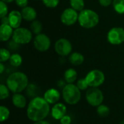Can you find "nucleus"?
Returning a JSON list of instances; mask_svg holds the SVG:
<instances>
[{
    "label": "nucleus",
    "mask_w": 124,
    "mask_h": 124,
    "mask_svg": "<svg viewBox=\"0 0 124 124\" xmlns=\"http://www.w3.org/2000/svg\"><path fill=\"white\" fill-rule=\"evenodd\" d=\"M45 7L48 8H55L58 6L60 0H41Z\"/></svg>",
    "instance_id": "obj_31"
},
{
    "label": "nucleus",
    "mask_w": 124,
    "mask_h": 124,
    "mask_svg": "<svg viewBox=\"0 0 124 124\" xmlns=\"http://www.w3.org/2000/svg\"><path fill=\"white\" fill-rule=\"evenodd\" d=\"M67 107L62 102H57L52 105L51 108V116L52 117L57 121H60L63 116L67 114Z\"/></svg>",
    "instance_id": "obj_13"
},
{
    "label": "nucleus",
    "mask_w": 124,
    "mask_h": 124,
    "mask_svg": "<svg viewBox=\"0 0 124 124\" xmlns=\"http://www.w3.org/2000/svg\"></svg>",
    "instance_id": "obj_41"
},
{
    "label": "nucleus",
    "mask_w": 124,
    "mask_h": 124,
    "mask_svg": "<svg viewBox=\"0 0 124 124\" xmlns=\"http://www.w3.org/2000/svg\"><path fill=\"white\" fill-rule=\"evenodd\" d=\"M1 1H4V2L7 4V3H11V2L14 1L15 0H1Z\"/></svg>",
    "instance_id": "obj_38"
},
{
    "label": "nucleus",
    "mask_w": 124,
    "mask_h": 124,
    "mask_svg": "<svg viewBox=\"0 0 124 124\" xmlns=\"http://www.w3.org/2000/svg\"><path fill=\"white\" fill-rule=\"evenodd\" d=\"M10 116V110L5 105L0 106V122L4 123L7 121Z\"/></svg>",
    "instance_id": "obj_24"
},
{
    "label": "nucleus",
    "mask_w": 124,
    "mask_h": 124,
    "mask_svg": "<svg viewBox=\"0 0 124 124\" xmlns=\"http://www.w3.org/2000/svg\"><path fill=\"white\" fill-rule=\"evenodd\" d=\"M30 30L31 31V32L35 34V35H38L39 33H41L42 29H43V26L39 20H35L31 22V25H30Z\"/></svg>",
    "instance_id": "obj_21"
},
{
    "label": "nucleus",
    "mask_w": 124,
    "mask_h": 124,
    "mask_svg": "<svg viewBox=\"0 0 124 124\" xmlns=\"http://www.w3.org/2000/svg\"><path fill=\"white\" fill-rule=\"evenodd\" d=\"M89 87H100L105 81V73L98 69L90 70L85 76Z\"/></svg>",
    "instance_id": "obj_7"
},
{
    "label": "nucleus",
    "mask_w": 124,
    "mask_h": 124,
    "mask_svg": "<svg viewBox=\"0 0 124 124\" xmlns=\"http://www.w3.org/2000/svg\"><path fill=\"white\" fill-rule=\"evenodd\" d=\"M9 12L8 7L7 5V3L1 1H0V17L2 18L5 16H7Z\"/></svg>",
    "instance_id": "obj_30"
},
{
    "label": "nucleus",
    "mask_w": 124,
    "mask_h": 124,
    "mask_svg": "<svg viewBox=\"0 0 124 124\" xmlns=\"http://www.w3.org/2000/svg\"><path fill=\"white\" fill-rule=\"evenodd\" d=\"M1 24H9L8 15L4 17H2V18H1Z\"/></svg>",
    "instance_id": "obj_35"
},
{
    "label": "nucleus",
    "mask_w": 124,
    "mask_h": 124,
    "mask_svg": "<svg viewBox=\"0 0 124 124\" xmlns=\"http://www.w3.org/2000/svg\"><path fill=\"white\" fill-rule=\"evenodd\" d=\"M12 103L17 109L27 108V100L22 93H15L12 96Z\"/></svg>",
    "instance_id": "obj_15"
},
{
    "label": "nucleus",
    "mask_w": 124,
    "mask_h": 124,
    "mask_svg": "<svg viewBox=\"0 0 124 124\" xmlns=\"http://www.w3.org/2000/svg\"><path fill=\"white\" fill-rule=\"evenodd\" d=\"M96 108H97L96 109L97 113L100 117L105 118V117H107L110 115V108L108 105H104L103 103L102 105H99L98 107H97Z\"/></svg>",
    "instance_id": "obj_22"
},
{
    "label": "nucleus",
    "mask_w": 124,
    "mask_h": 124,
    "mask_svg": "<svg viewBox=\"0 0 124 124\" xmlns=\"http://www.w3.org/2000/svg\"><path fill=\"white\" fill-rule=\"evenodd\" d=\"M8 17L9 25L12 28L16 29L20 26L23 20L21 12H19L17 10H12L10 12H9Z\"/></svg>",
    "instance_id": "obj_14"
},
{
    "label": "nucleus",
    "mask_w": 124,
    "mask_h": 124,
    "mask_svg": "<svg viewBox=\"0 0 124 124\" xmlns=\"http://www.w3.org/2000/svg\"><path fill=\"white\" fill-rule=\"evenodd\" d=\"M20 12L22 14L23 19L28 22H32L35 20L37 17L36 10L33 7L28 5L26 6L25 7L22 8Z\"/></svg>",
    "instance_id": "obj_16"
},
{
    "label": "nucleus",
    "mask_w": 124,
    "mask_h": 124,
    "mask_svg": "<svg viewBox=\"0 0 124 124\" xmlns=\"http://www.w3.org/2000/svg\"><path fill=\"white\" fill-rule=\"evenodd\" d=\"M69 62L74 66H79L84 62V57L82 54L78 52H72L68 57Z\"/></svg>",
    "instance_id": "obj_19"
},
{
    "label": "nucleus",
    "mask_w": 124,
    "mask_h": 124,
    "mask_svg": "<svg viewBox=\"0 0 124 124\" xmlns=\"http://www.w3.org/2000/svg\"><path fill=\"white\" fill-rule=\"evenodd\" d=\"M62 97L69 105H77L81 99V91L75 84H66L62 89Z\"/></svg>",
    "instance_id": "obj_3"
},
{
    "label": "nucleus",
    "mask_w": 124,
    "mask_h": 124,
    "mask_svg": "<svg viewBox=\"0 0 124 124\" xmlns=\"http://www.w3.org/2000/svg\"><path fill=\"white\" fill-rule=\"evenodd\" d=\"M10 90L6 84H0V100H4L7 99L10 95Z\"/></svg>",
    "instance_id": "obj_26"
},
{
    "label": "nucleus",
    "mask_w": 124,
    "mask_h": 124,
    "mask_svg": "<svg viewBox=\"0 0 124 124\" xmlns=\"http://www.w3.org/2000/svg\"><path fill=\"white\" fill-rule=\"evenodd\" d=\"M16 4L21 8L25 7L28 4V0H15Z\"/></svg>",
    "instance_id": "obj_33"
},
{
    "label": "nucleus",
    "mask_w": 124,
    "mask_h": 124,
    "mask_svg": "<svg viewBox=\"0 0 124 124\" xmlns=\"http://www.w3.org/2000/svg\"><path fill=\"white\" fill-rule=\"evenodd\" d=\"M33 39V33L31 30L26 28L19 27L16 29H14L12 39L15 41L17 44H27L31 41Z\"/></svg>",
    "instance_id": "obj_6"
},
{
    "label": "nucleus",
    "mask_w": 124,
    "mask_h": 124,
    "mask_svg": "<svg viewBox=\"0 0 124 124\" xmlns=\"http://www.w3.org/2000/svg\"><path fill=\"white\" fill-rule=\"evenodd\" d=\"M29 84L27 75L23 72L15 71L8 76L6 80V85L10 92L15 93H22L25 90Z\"/></svg>",
    "instance_id": "obj_2"
},
{
    "label": "nucleus",
    "mask_w": 124,
    "mask_h": 124,
    "mask_svg": "<svg viewBox=\"0 0 124 124\" xmlns=\"http://www.w3.org/2000/svg\"><path fill=\"white\" fill-rule=\"evenodd\" d=\"M112 4L116 12L120 15L124 14V0H113Z\"/></svg>",
    "instance_id": "obj_25"
},
{
    "label": "nucleus",
    "mask_w": 124,
    "mask_h": 124,
    "mask_svg": "<svg viewBox=\"0 0 124 124\" xmlns=\"http://www.w3.org/2000/svg\"><path fill=\"white\" fill-rule=\"evenodd\" d=\"M38 92V87L34 84H29L27 89H26V93L28 95V97H31V99L38 96L37 95Z\"/></svg>",
    "instance_id": "obj_27"
},
{
    "label": "nucleus",
    "mask_w": 124,
    "mask_h": 124,
    "mask_svg": "<svg viewBox=\"0 0 124 124\" xmlns=\"http://www.w3.org/2000/svg\"><path fill=\"white\" fill-rule=\"evenodd\" d=\"M71 123H72V118L67 114L60 120V124H71Z\"/></svg>",
    "instance_id": "obj_32"
},
{
    "label": "nucleus",
    "mask_w": 124,
    "mask_h": 124,
    "mask_svg": "<svg viewBox=\"0 0 124 124\" xmlns=\"http://www.w3.org/2000/svg\"><path fill=\"white\" fill-rule=\"evenodd\" d=\"M33 42L35 49L41 52L47 51L51 46V40L49 37L42 33L36 35Z\"/></svg>",
    "instance_id": "obj_11"
},
{
    "label": "nucleus",
    "mask_w": 124,
    "mask_h": 124,
    "mask_svg": "<svg viewBox=\"0 0 124 124\" xmlns=\"http://www.w3.org/2000/svg\"><path fill=\"white\" fill-rule=\"evenodd\" d=\"M62 93H60V92L57 89L50 88L45 91L43 97L50 105H53L59 102Z\"/></svg>",
    "instance_id": "obj_12"
},
{
    "label": "nucleus",
    "mask_w": 124,
    "mask_h": 124,
    "mask_svg": "<svg viewBox=\"0 0 124 124\" xmlns=\"http://www.w3.org/2000/svg\"><path fill=\"white\" fill-rule=\"evenodd\" d=\"M78 73L72 68H68L64 73V80L67 84H74L77 81Z\"/></svg>",
    "instance_id": "obj_18"
},
{
    "label": "nucleus",
    "mask_w": 124,
    "mask_h": 124,
    "mask_svg": "<svg viewBox=\"0 0 124 124\" xmlns=\"http://www.w3.org/2000/svg\"><path fill=\"white\" fill-rule=\"evenodd\" d=\"M33 124H51L49 121H46L45 119L44 120H42V121H36V122H33Z\"/></svg>",
    "instance_id": "obj_36"
},
{
    "label": "nucleus",
    "mask_w": 124,
    "mask_h": 124,
    "mask_svg": "<svg viewBox=\"0 0 124 124\" xmlns=\"http://www.w3.org/2000/svg\"><path fill=\"white\" fill-rule=\"evenodd\" d=\"M14 32V28L9 24H1L0 25V39L1 41H9Z\"/></svg>",
    "instance_id": "obj_17"
},
{
    "label": "nucleus",
    "mask_w": 124,
    "mask_h": 124,
    "mask_svg": "<svg viewBox=\"0 0 124 124\" xmlns=\"http://www.w3.org/2000/svg\"><path fill=\"white\" fill-rule=\"evenodd\" d=\"M5 66L3 62H0V74H2L4 72Z\"/></svg>",
    "instance_id": "obj_37"
},
{
    "label": "nucleus",
    "mask_w": 124,
    "mask_h": 124,
    "mask_svg": "<svg viewBox=\"0 0 124 124\" xmlns=\"http://www.w3.org/2000/svg\"><path fill=\"white\" fill-rule=\"evenodd\" d=\"M78 12L73 9L71 7L66 8L64 9L60 15L61 23L67 26H70L74 25L78 20Z\"/></svg>",
    "instance_id": "obj_10"
},
{
    "label": "nucleus",
    "mask_w": 124,
    "mask_h": 124,
    "mask_svg": "<svg viewBox=\"0 0 124 124\" xmlns=\"http://www.w3.org/2000/svg\"><path fill=\"white\" fill-rule=\"evenodd\" d=\"M76 86L81 91H86L89 88V86L85 78H79L78 80L76 81Z\"/></svg>",
    "instance_id": "obj_29"
},
{
    "label": "nucleus",
    "mask_w": 124,
    "mask_h": 124,
    "mask_svg": "<svg viewBox=\"0 0 124 124\" xmlns=\"http://www.w3.org/2000/svg\"><path fill=\"white\" fill-rule=\"evenodd\" d=\"M9 64L15 68L20 67L23 63V57L22 56L18 53H13L12 54L9 60Z\"/></svg>",
    "instance_id": "obj_20"
},
{
    "label": "nucleus",
    "mask_w": 124,
    "mask_h": 124,
    "mask_svg": "<svg viewBox=\"0 0 124 124\" xmlns=\"http://www.w3.org/2000/svg\"><path fill=\"white\" fill-rule=\"evenodd\" d=\"M78 22L82 28L90 29L98 25L100 17L95 11L91 9H84L79 12Z\"/></svg>",
    "instance_id": "obj_4"
},
{
    "label": "nucleus",
    "mask_w": 124,
    "mask_h": 124,
    "mask_svg": "<svg viewBox=\"0 0 124 124\" xmlns=\"http://www.w3.org/2000/svg\"><path fill=\"white\" fill-rule=\"evenodd\" d=\"M85 98L89 105L97 108L103 103L105 97L103 92L98 87H89L86 91Z\"/></svg>",
    "instance_id": "obj_5"
},
{
    "label": "nucleus",
    "mask_w": 124,
    "mask_h": 124,
    "mask_svg": "<svg viewBox=\"0 0 124 124\" xmlns=\"http://www.w3.org/2000/svg\"><path fill=\"white\" fill-rule=\"evenodd\" d=\"M120 124H124V120H123V121H121L120 122Z\"/></svg>",
    "instance_id": "obj_39"
},
{
    "label": "nucleus",
    "mask_w": 124,
    "mask_h": 124,
    "mask_svg": "<svg viewBox=\"0 0 124 124\" xmlns=\"http://www.w3.org/2000/svg\"><path fill=\"white\" fill-rule=\"evenodd\" d=\"M36 1H40V0H36Z\"/></svg>",
    "instance_id": "obj_40"
},
{
    "label": "nucleus",
    "mask_w": 124,
    "mask_h": 124,
    "mask_svg": "<svg viewBox=\"0 0 124 124\" xmlns=\"http://www.w3.org/2000/svg\"><path fill=\"white\" fill-rule=\"evenodd\" d=\"M12 54L9 50L6 48H1L0 49V62H4L9 61Z\"/></svg>",
    "instance_id": "obj_28"
},
{
    "label": "nucleus",
    "mask_w": 124,
    "mask_h": 124,
    "mask_svg": "<svg viewBox=\"0 0 124 124\" xmlns=\"http://www.w3.org/2000/svg\"><path fill=\"white\" fill-rule=\"evenodd\" d=\"M50 105L43 97L36 96L32 98L26 108L27 118L32 122L44 120L50 113Z\"/></svg>",
    "instance_id": "obj_1"
},
{
    "label": "nucleus",
    "mask_w": 124,
    "mask_h": 124,
    "mask_svg": "<svg viewBox=\"0 0 124 124\" xmlns=\"http://www.w3.org/2000/svg\"><path fill=\"white\" fill-rule=\"evenodd\" d=\"M113 0H98L100 4L102 7H108L111 4H113Z\"/></svg>",
    "instance_id": "obj_34"
},
{
    "label": "nucleus",
    "mask_w": 124,
    "mask_h": 124,
    "mask_svg": "<svg viewBox=\"0 0 124 124\" xmlns=\"http://www.w3.org/2000/svg\"><path fill=\"white\" fill-rule=\"evenodd\" d=\"M108 41L113 45H119L124 42V28L121 27L112 28L107 34Z\"/></svg>",
    "instance_id": "obj_9"
},
{
    "label": "nucleus",
    "mask_w": 124,
    "mask_h": 124,
    "mask_svg": "<svg viewBox=\"0 0 124 124\" xmlns=\"http://www.w3.org/2000/svg\"><path fill=\"white\" fill-rule=\"evenodd\" d=\"M54 50L58 55L61 57H66L69 56L72 53L73 46L68 39L61 38L55 42Z\"/></svg>",
    "instance_id": "obj_8"
},
{
    "label": "nucleus",
    "mask_w": 124,
    "mask_h": 124,
    "mask_svg": "<svg viewBox=\"0 0 124 124\" xmlns=\"http://www.w3.org/2000/svg\"><path fill=\"white\" fill-rule=\"evenodd\" d=\"M70 7L77 12H81L84 9L85 2L84 0H70Z\"/></svg>",
    "instance_id": "obj_23"
}]
</instances>
